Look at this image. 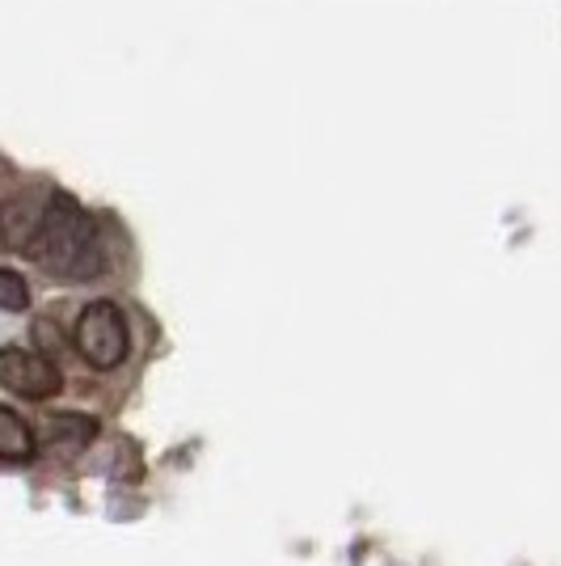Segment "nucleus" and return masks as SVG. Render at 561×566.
Returning <instances> with one entry per match:
<instances>
[{
  "mask_svg": "<svg viewBox=\"0 0 561 566\" xmlns=\"http://www.w3.org/2000/svg\"><path fill=\"white\" fill-rule=\"evenodd\" d=\"M25 254L39 262L47 275L68 283L97 280L106 271V245H102L94 216L85 212L72 195H64V190H51L47 195L39 233L25 245Z\"/></svg>",
  "mask_w": 561,
  "mask_h": 566,
  "instance_id": "obj_1",
  "label": "nucleus"
},
{
  "mask_svg": "<svg viewBox=\"0 0 561 566\" xmlns=\"http://www.w3.org/2000/svg\"><path fill=\"white\" fill-rule=\"evenodd\" d=\"M72 347L94 373H115L118 364L127 359V352H131V334H127L123 308L115 301H89L81 308L76 326H72Z\"/></svg>",
  "mask_w": 561,
  "mask_h": 566,
  "instance_id": "obj_2",
  "label": "nucleus"
},
{
  "mask_svg": "<svg viewBox=\"0 0 561 566\" xmlns=\"http://www.w3.org/2000/svg\"><path fill=\"white\" fill-rule=\"evenodd\" d=\"M0 389L18 394L25 401H47L64 389L60 364L39 355L34 347H0Z\"/></svg>",
  "mask_w": 561,
  "mask_h": 566,
  "instance_id": "obj_3",
  "label": "nucleus"
},
{
  "mask_svg": "<svg viewBox=\"0 0 561 566\" xmlns=\"http://www.w3.org/2000/svg\"><path fill=\"white\" fill-rule=\"evenodd\" d=\"M51 190H25L18 199H9L0 208V250H13V254H25V245L39 233V220H43V208H47Z\"/></svg>",
  "mask_w": 561,
  "mask_h": 566,
  "instance_id": "obj_4",
  "label": "nucleus"
},
{
  "mask_svg": "<svg viewBox=\"0 0 561 566\" xmlns=\"http://www.w3.org/2000/svg\"><path fill=\"white\" fill-rule=\"evenodd\" d=\"M39 457V436L13 406H0V461L4 465H30Z\"/></svg>",
  "mask_w": 561,
  "mask_h": 566,
  "instance_id": "obj_5",
  "label": "nucleus"
},
{
  "mask_svg": "<svg viewBox=\"0 0 561 566\" xmlns=\"http://www.w3.org/2000/svg\"><path fill=\"white\" fill-rule=\"evenodd\" d=\"M97 436V419H89V415H55L47 423V440L51 449H85L89 440Z\"/></svg>",
  "mask_w": 561,
  "mask_h": 566,
  "instance_id": "obj_6",
  "label": "nucleus"
},
{
  "mask_svg": "<svg viewBox=\"0 0 561 566\" xmlns=\"http://www.w3.org/2000/svg\"><path fill=\"white\" fill-rule=\"evenodd\" d=\"M0 308L4 313H25L30 308V283L9 266H0Z\"/></svg>",
  "mask_w": 561,
  "mask_h": 566,
  "instance_id": "obj_7",
  "label": "nucleus"
}]
</instances>
